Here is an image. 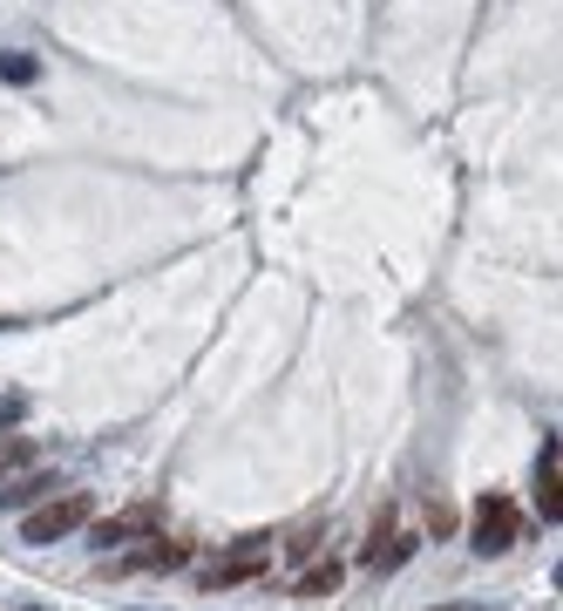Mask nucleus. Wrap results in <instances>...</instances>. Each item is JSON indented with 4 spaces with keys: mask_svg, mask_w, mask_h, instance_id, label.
<instances>
[{
    "mask_svg": "<svg viewBox=\"0 0 563 611\" xmlns=\"http://www.w3.org/2000/svg\"><path fill=\"white\" fill-rule=\"evenodd\" d=\"M89 517H95V496H89V489H62V496H48L34 517H21V543H62V537L82 530Z\"/></svg>",
    "mask_w": 563,
    "mask_h": 611,
    "instance_id": "obj_1",
    "label": "nucleus"
},
{
    "mask_svg": "<svg viewBox=\"0 0 563 611\" xmlns=\"http://www.w3.org/2000/svg\"><path fill=\"white\" fill-rule=\"evenodd\" d=\"M469 537H475V558H502V550L516 543V510H510V496H482Z\"/></svg>",
    "mask_w": 563,
    "mask_h": 611,
    "instance_id": "obj_2",
    "label": "nucleus"
},
{
    "mask_svg": "<svg viewBox=\"0 0 563 611\" xmlns=\"http://www.w3.org/2000/svg\"><path fill=\"white\" fill-rule=\"evenodd\" d=\"M163 523V503H136V510H123V517H102L95 530H89V543L95 550H116V543H130V537H150Z\"/></svg>",
    "mask_w": 563,
    "mask_h": 611,
    "instance_id": "obj_3",
    "label": "nucleus"
},
{
    "mask_svg": "<svg viewBox=\"0 0 563 611\" xmlns=\"http://www.w3.org/2000/svg\"><path fill=\"white\" fill-rule=\"evenodd\" d=\"M265 564H272V537H245V543L232 550V558H217V564H211L204 578H211V584L224 591V584H245V578H258Z\"/></svg>",
    "mask_w": 563,
    "mask_h": 611,
    "instance_id": "obj_4",
    "label": "nucleus"
},
{
    "mask_svg": "<svg viewBox=\"0 0 563 611\" xmlns=\"http://www.w3.org/2000/svg\"><path fill=\"white\" fill-rule=\"evenodd\" d=\"M184 558H191V550H184V543H163V537L150 530V537H143V550H130V558H123L116 571H177Z\"/></svg>",
    "mask_w": 563,
    "mask_h": 611,
    "instance_id": "obj_5",
    "label": "nucleus"
},
{
    "mask_svg": "<svg viewBox=\"0 0 563 611\" xmlns=\"http://www.w3.org/2000/svg\"><path fill=\"white\" fill-rule=\"evenodd\" d=\"M34 496H54V469H21L0 482V510H28Z\"/></svg>",
    "mask_w": 563,
    "mask_h": 611,
    "instance_id": "obj_6",
    "label": "nucleus"
},
{
    "mask_svg": "<svg viewBox=\"0 0 563 611\" xmlns=\"http://www.w3.org/2000/svg\"><path fill=\"white\" fill-rule=\"evenodd\" d=\"M536 510H543V523H563V469H556V449H543V469H536Z\"/></svg>",
    "mask_w": 563,
    "mask_h": 611,
    "instance_id": "obj_7",
    "label": "nucleus"
},
{
    "mask_svg": "<svg viewBox=\"0 0 563 611\" xmlns=\"http://www.w3.org/2000/svg\"><path fill=\"white\" fill-rule=\"evenodd\" d=\"M414 558V537H380L373 530V543H367V571H401Z\"/></svg>",
    "mask_w": 563,
    "mask_h": 611,
    "instance_id": "obj_8",
    "label": "nucleus"
},
{
    "mask_svg": "<svg viewBox=\"0 0 563 611\" xmlns=\"http://www.w3.org/2000/svg\"><path fill=\"white\" fill-rule=\"evenodd\" d=\"M34 462V449H28V435H0V482L8 476H21Z\"/></svg>",
    "mask_w": 563,
    "mask_h": 611,
    "instance_id": "obj_9",
    "label": "nucleus"
},
{
    "mask_svg": "<svg viewBox=\"0 0 563 611\" xmlns=\"http://www.w3.org/2000/svg\"><path fill=\"white\" fill-rule=\"evenodd\" d=\"M332 591H340V564H332V558L299 578V598H332Z\"/></svg>",
    "mask_w": 563,
    "mask_h": 611,
    "instance_id": "obj_10",
    "label": "nucleus"
},
{
    "mask_svg": "<svg viewBox=\"0 0 563 611\" xmlns=\"http://www.w3.org/2000/svg\"><path fill=\"white\" fill-rule=\"evenodd\" d=\"M41 75V62H34V54H21V48H8V54H0V82H34Z\"/></svg>",
    "mask_w": 563,
    "mask_h": 611,
    "instance_id": "obj_11",
    "label": "nucleus"
},
{
    "mask_svg": "<svg viewBox=\"0 0 563 611\" xmlns=\"http://www.w3.org/2000/svg\"><path fill=\"white\" fill-rule=\"evenodd\" d=\"M21 415H28V401H21V395H0V428H14Z\"/></svg>",
    "mask_w": 563,
    "mask_h": 611,
    "instance_id": "obj_12",
    "label": "nucleus"
},
{
    "mask_svg": "<svg viewBox=\"0 0 563 611\" xmlns=\"http://www.w3.org/2000/svg\"><path fill=\"white\" fill-rule=\"evenodd\" d=\"M556 591H563V564H556Z\"/></svg>",
    "mask_w": 563,
    "mask_h": 611,
    "instance_id": "obj_13",
    "label": "nucleus"
}]
</instances>
